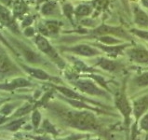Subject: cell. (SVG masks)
I'll use <instances>...</instances> for the list:
<instances>
[{
    "label": "cell",
    "instance_id": "cell-19",
    "mask_svg": "<svg viewBox=\"0 0 148 140\" xmlns=\"http://www.w3.org/2000/svg\"><path fill=\"white\" fill-rule=\"evenodd\" d=\"M88 134H70L66 137H60V138H51L49 137L47 135H36V137H30L33 140H81L85 137H88Z\"/></svg>",
    "mask_w": 148,
    "mask_h": 140
},
{
    "label": "cell",
    "instance_id": "cell-27",
    "mask_svg": "<svg viewBox=\"0 0 148 140\" xmlns=\"http://www.w3.org/2000/svg\"><path fill=\"white\" fill-rule=\"evenodd\" d=\"M14 15L15 16H21L23 15L27 10V7L25 5V3L23 0H16V2L14 3Z\"/></svg>",
    "mask_w": 148,
    "mask_h": 140
},
{
    "label": "cell",
    "instance_id": "cell-34",
    "mask_svg": "<svg viewBox=\"0 0 148 140\" xmlns=\"http://www.w3.org/2000/svg\"><path fill=\"white\" fill-rule=\"evenodd\" d=\"M24 36L25 37H34L36 36V31H35V29H34L33 27L31 26H28L25 28V30H24Z\"/></svg>",
    "mask_w": 148,
    "mask_h": 140
},
{
    "label": "cell",
    "instance_id": "cell-13",
    "mask_svg": "<svg viewBox=\"0 0 148 140\" xmlns=\"http://www.w3.org/2000/svg\"><path fill=\"white\" fill-rule=\"evenodd\" d=\"M96 48H98L99 50H101V52H103L106 53L108 56L116 58L119 55L123 54L124 50H126L128 48V46H130V44H119V45H104L101 43H94L93 44Z\"/></svg>",
    "mask_w": 148,
    "mask_h": 140
},
{
    "label": "cell",
    "instance_id": "cell-9",
    "mask_svg": "<svg viewBox=\"0 0 148 140\" xmlns=\"http://www.w3.org/2000/svg\"><path fill=\"white\" fill-rule=\"evenodd\" d=\"M62 50H64L66 52H70L72 54H75L78 55V56H84V57H95V56H99V55L103 52L101 50L98 48H93L90 45L88 44H77L75 45L73 47H70V48H65Z\"/></svg>",
    "mask_w": 148,
    "mask_h": 140
},
{
    "label": "cell",
    "instance_id": "cell-2",
    "mask_svg": "<svg viewBox=\"0 0 148 140\" xmlns=\"http://www.w3.org/2000/svg\"><path fill=\"white\" fill-rule=\"evenodd\" d=\"M71 84L75 88L82 92L86 93L90 96H96V97H104V98H109L111 95L109 94V92L105 89L98 86L93 79H74L70 80Z\"/></svg>",
    "mask_w": 148,
    "mask_h": 140
},
{
    "label": "cell",
    "instance_id": "cell-24",
    "mask_svg": "<svg viewBox=\"0 0 148 140\" xmlns=\"http://www.w3.org/2000/svg\"><path fill=\"white\" fill-rule=\"evenodd\" d=\"M99 42L101 44H104V45H119L122 43V41L118 39H116L111 35H104V36H100V37H97Z\"/></svg>",
    "mask_w": 148,
    "mask_h": 140
},
{
    "label": "cell",
    "instance_id": "cell-11",
    "mask_svg": "<svg viewBox=\"0 0 148 140\" xmlns=\"http://www.w3.org/2000/svg\"><path fill=\"white\" fill-rule=\"evenodd\" d=\"M94 66H98L109 73H117L124 68V66L119 61L114 60L107 57H99L94 63Z\"/></svg>",
    "mask_w": 148,
    "mask_h": 140
},
{
    "label": "cell",
    "instance_id": "cell-1",
    "mask_svg": "<svg viewBox=\"0 0 148 140\" xmlns=\"http://www.w3.org/2000/svg\"><path fill=\"white\" fill-rule=\"evenodd\" d=\"M49 108L60 123L69 128L91 133L100 132L103 129L95 112L91 110L70 108L60 104H50Z\"/></svg>",
    "mask_w": 148,
    "mask_h": 140
},
{
    "label": "cell",
    "instance_id": "cell-35",
    "mask_svg": "<svg viewBox=\"0 0 148 140\" xmlns=\"http://www.w3.org/2000/svg\"><path fill=\"white\" fill-rule=\"evenodd\" d=\"M33 21H34V18H33V17H30V16L26 17V18H25V19L23 21L22 26H23V27H28V26H30V25L33 23Z\"/></svg>",
    "mask_w": 148,
    "mask_h": 140
},
{
    "label": "cell",
    "instance_id": "cell-31",
    "mask_svg": "<svg viewBox=\"0 0 148 140\" xmlns=\"http://www.w3.org/2000/svg\"><path fill=\"white\" fill-rule=\"evenodd\" d=\"M62 10H63V12H64L65 16L73 22V14H75V10H74L73 6H72L71 4H65V5L63 6Z\"/></svg>",
    "mask_w": 148,
    "mask_h": 140
},
{
    "label": "cell",
    "instance_id": "cell-21",
    "mask_svg": "<svg viewBox=\"0 0 148 140\" xmlns=\"http://www.w3.org/2000/svg\"><path fill=\"white\" fill-rule=\"evenodd\" d=\"M58 12V4L54 1H46L41 8V13L45 16H52Z\"/></svg>",
    "mask_w": 148,
    "mask_h": 140
},
{
    "label": "cell",
    "instance_id": "cell-32",
    "mask_svg": "<svg viewBox=\"0 0 148 140\" xmlns=\"http://www.w3.org/2000/svg\"><path fill=\"white\" fill-rule=\"evenodd\" d=\"M46 26H47L50 35H55L59 32V25L56 22H47Z\"/></svg>",
    "mask_w": 148,
    "mask_h": 140
},
{
    "label": "cell",
    "instance_id": "cell-5",
    "mask_svg": "<svg viewBox=\"0 0 148 140\" xmlns=\"http://www.w3.org/2000/svg\"><path fill=\"white\" fill-rule=\"evenodd\" d=\"M10 40L11 42V44H13L17 50H19L21 55L23 56L26 63H28L31 66H42L45 63V60L43 57L41 56L39 53L36 52L33 49H31L30 47L27 46L26 44L23 43L18 39H15L13 37H10Z\"/></svg>",
    "mask_w": 148,
    "mask_h": 140
},
{
    "label": "cell",
    "instance_id": "cell-28",
    "mask_svg": "<svg viewBox=\"0 0 148 140\" xmlns=\"http://www.w3.org/2000/svg\"><path fill=\"white\" fill-rule=\"evenodd\" d=\"M31 120H32V123L34 128L36 130L39 128V126L42 122V115L39 111L38 108H35L33 110V113H32V116H31Z\"/></svg>",
    "mask_w": 148,
    "mask_h": 140
},
{
    "label": "cell",
    "instance_id": "cell-15",
    "mask_svg": "<svg viewBox=\"0 0 148 140\" xmlns=\"http://www.w3.org/2000/svg\"><path fill=\"white\" fill-rule=\"evenodd\" d=\"M32 83L30 80H28L24 78H15L11 79L10 81L1 83V88L2 91L6 92H12L19 88H25V87H31Z\"/></svg>",
    "mask_w": 148,
    "mask_h": 140
},
{
    "label": "cell",
    "instance_id": "cell-17",
    "mask_svg": "<svg viewBox=\"0 0 148 140\" xmlns=\"http://www.w3.org/2000/svg\"><path fill=\"white\" fill-rule=\"evenodd\" d=\"M69 60H71V62L73 63L74 65V69L77 70L79 73H87V74H91V73H95V72H98L95 68L93 67H90L88 66V65H86L85 63L83 61L79 60L77 58H75V57H72L69 56L68 57Z\"/></svg>",
    "mask_w": 148,
    "mask_h": 140
},
{
    "label": "cell",
    "instance_id": "cell-3",
    "mask_svg": "<svg viewBox=\"0 0 148 140\" xmlns=\"http://www.w3.org/2000/svg\"><path fill=\"white\" fill-rule=\"evenodd\" d=\"M34 41L36 45L37 49H38L42 53L46 54L47 56L51 60L53 63H55L59 66L60 69H64L66 63L64 60L60 56V54L55 50L54 47L49 43V41L46 39L44 36H42L41 34L36 35L34 37Z\"/></svg>",
    "mask_w": 148,
    "mask_h": 140
},
{
    "label": "cell",
    "instance_id": "cell-29",
    "mask_svg": "<svg viewBox=\"0 0 148 140\" xmlns=\"http://www.w3.org/2000/svg\"><path fill=\"white\" fill-rule=\"evenodd\" d=\"M42 130L45 131L46 133L50 134L53 137H57L59 135V132L55 128V126L50 122L49 120H44L43 123H42Z\"/></svg>",
    "mask_w": 148,
    "mask_h": 140
},
{
    "label": "cell",
    "instance_id": "cell-4",
    "mask_svg": "<svg viewBox=\"0 0 148 140\" xmlns=\"http://www.w3.org/2000/svg\"><path fill=\"white\" fill-rule=\"evenodd\" d=\"M115 106L120 115L123 117L124 127L127 130H130L132 125V116L133 113L132 103H130L125 92H120L116 93L115 97Z\"/></svg>",
    "mask_w": 148,
    "mask_h": 140
},
{
    "label": "cell",
    "instance_id": "cell-20",
    "mask_svg": "<svg viewBox=\"0 0 148 140\" xmlns=\"http://www.w3.org/2000/svg\"><path fill=\"white\" fill-rule=\"evenodd\" d=\"M27 117H23V118H19V119H15V120H11L8 121L10 122L5 125H2V129H6L10 132H16L18 131L21 127H22L25 122H26Z\"/></svg>",
    "mask_w": 148,
    "mask_h": 140
},
{
    "label": "cell",
    "instance_id": "cell-22",
    "mask_svg": "<svg viewBox=\"0 0 148 140\" xmlns=\"http://www.w3.org/2000/svg\"><path fill=\"white\" fill-rule=\"evenodd\" d=\"M132 83L136 88H145L148 87V71L143 72L140 75L135 76L132 79Z\"/></svg>",
    "mask_w": 148,
    "mask_h": 140
},
{
    "label": "cell",
    "instance_id": "cell-37",
    "mask_svg": "<svg viewBox=\"0 0 148 140\" xmlns=\"http://www.w3.org/2000/svg\"><path fill=\"white\" fill-rule=\"evenodd\" d=\"M122 3H123L124 7L126 8V10L129 11V6H128V0H121Z\"/></svg>",
    "mask_w": 148,
    "mask_h": 140
},
{
    "label": "cell",
    "instance_id": "cell-18",
    "mask_svg": "<svg viewBox=\"0 0 148 140\" xmlns=\"http://www.w3.org/2000/svg\"><path fill=\"white\" fill-rule=\"evenodd\" d=\"M36 108L34 107V106L30 103H26L23 106H21L19 108H17L15 111L13 112V114L8 117V118H6V120H8V121H11V120H15V119H19V118H23V117H25L29 114L30 112H32L34 109Z\"/></svg>",
    "mask_w": 148,
    "mask_h": 140
},
{
    "label": "cell",
    "instance_id": "cell-8",
    "mask_svg": "<svg viewBox=\"0 0 148 140\" xmlns=\"http://www.w3.org/2000/svg\"><path fill=\"white\" fill-rule=\"evenodd\" d=\"M91 36L93 37H100V36H104V35H114L117 36L119 37H124L127 39H132V37L127 33L123 28L121 27H115V26H110V25L106 24H101L94 30L88 32Z\"/></svg>",
    "mask_w": 148,
    "mask_h": 140
},
{
    "label": "cell",
    "instance_id": "cell-33",
    "mask_svg": "<svg viewBox=\"0 0 148 140\" xmlns=\"http://www.w3.org/2000/svg\"><path fill=\"white\" fill-rule=\"evenodd\" d=\"M132 32L135 36L140 37V39L148 41V31L147 30H143V29H132Z\"/></svg>",
    "mask_w": 148,
    "mask_h": 140
},
{
    "label": "cell",
    "instance_id": "cell-10",
    "mask_svg": "<svg viewBox=\"0 0 148 140\" xmlns=\"http://www.w3.org/2000/svg\"><path fill=\"white\" fill-rule=\"evenodd\" d=\"M55 90H57L59 92L61 93L62 96L67 97V98H70V99H75V100H81V101H85L90 103L91 105H98L99 107H103V108H106L105 106L101 105V103L97 101H93L90 98H87L86 96H84L82 94H80V92H77V91L73 90L69 87H66V86H61V85H55V84H50Z\"/></svg>",
    "mask_w": 148,
    "mask_h": 140
},
{
    "label": "cell",
    "instance_id": "cell-36",
    "mask_svg": "<svg viewBox=\"0 0 148 140\" xmlns=\"http://www.w3.org/2000/svg\"><path fill=\"white\" fill-rule=\"evenodd\" d=\"M81 140H103L101 137H85Z\"/></svg>",
    "mask_w": 148,
    "mask_h": 140
},
{
    "label": "cell",
    "instance_id": "cell-23",
    "mask_svg": "<svg viewBox=\"0 0 148 140\" xmlns=\"http://www.w3.org/2000/svg\"><path fill=\"white\" fill-rule=\"evenodd\" d=\"M92 11H93V8L91 6L88 4H80L75 8V15L77 17H86L90 16Z\"/></svg>",
    "mask_w": 148,
    "mask_h": 140
},
{
    "label": "cell",
    "instance_id": "cell-6",
    "mask_svg": "<svg viewBox=\"0 0 148 140\" xmlns=\"http://www.w3.org/2000/svg\"><path fill=\"white\" fill-rule=\"evenodd\" d=\"M0 60H1V62H0L1 79L22 73V70L13 63L11 58L8 56V53L4 50L3 48H1V57H0Z\"/></svg>",
    "mask_w": 148,
    "mask_h": 140
},
{
    "label": "cell",
    "instance_id": "cell-26",
    "mask_svg": "<svg viewBox=\"0 0 148 140\" xmlns=\"http://www.w3.org/2000/svg\"><path fill=\"white\" fill-rule=\"evenodd\" d=\"M1 23H2V25H7L8 27L10 26L11 23H14L10 11L8 10L7 8H4L3 6L1 7Z\"/></svg>",
    "mask_w": 148,
    "mask_h": 140
},
{
    "label": "cell",
    "instance_id": "cell-16",
    "mask_svg": "<svg viewBox=\"0 0 148 140\" xmlns=\"http://www.w3.org/2000/svg\"><path fill=\"white\" fill-rule=\"evenodd\" d=\"M134 23L140 28H148V14L139 7L133 8Z\"/></svg>",
    "mask_w": 148,
    "mask_h": 140
},
{
    "label": "cell",
    "instance_id": "cell-7",
    "mask_svg": "<svg viewBox=\"0 0 148 140\" xmlns=\"http://www.w3.org/2000/svg\"><path fill=\"white\" fill-rule=\"evenodd\" d=\"M132 117L134 118V123L132 126L139 128V121L148 111V93H145L132 101Z\"/></svg>",
    "mask_w": 148,
    "mask_h": 140
},
{
    "label": "cell",
    "instance_id": "cell-14",
    "mask_svg": "<svg viewBox=\"0 0 148 140\" xmlns=\"http://www.w3.org/2000/svg\"><path fill=\"white\" fill-rule=\"evenodd\" d=\"M21 66H22L23 70L25 72L26 74H28L30 77L38 79V80H43V81H48V80H53L55 78L51 77L49 73H47L45 70L40 69L38 67H33V66H28L21 63Z\"/></svg>",
    "mask_w": 148,
    "mask_h": 140
},
{
    "label": "cell",
    "instance_id": "cell-25",
    "mask_svg": "<svg viewBox=\"0 0 148 140\" xmlns=\"http://www.w3.org/2000/svg\"><path fill=\"white\" fill-rule=\"evenodd\" d=\"M86 76H87V77L90 78V79H93L94 81H95L96 83H98L101 88L105 89V90L108 91V92H111V89H109V87H108V83H107V81L105 80V79L103 77V76L95 75V74H92V73H91V74H88V75H86Z\"/></svg>",
    "mask_w": 148,
    "mask_h": 140
},
{
    "label": "cell",
    "instance_id": "cell-12",
    "mask_svg": "<svg viewBox=\"0 0 148 140\" xmlns=\"http://www.w3.org/2000/svg\"><path fill=\"white\" fill-rule=\"evenodd\" d=\"M126 53L132 62L138 65L148 66V50L143 47H134L127 49Z\"/></svg>",
    "mask_w": 148,
    "mask_h": 140
},
{
    "label": "cell",
    "instance_id": "cell-30",
    "mask_svg": "<svg viewBox=\"0 0 148 140\" xmlns=\"http://www.w3.org/2000/svg\"><path fill=\"white\" fill-rule=\"evenodd\" d=\"M138 127H139V130L148 134V111L140 119L139 123H138Z\"/></svg>",
    "mask_w": 148,
    "mask_h": 140
},
{
    "label": "cell",
    "instance_id": "cell-38",
    "mask_svg": "<svg viewBox=\"0 0 148 140\" xmlns=\"http://www.w3.org/2000/svg\"><path fill=\"white\" fill-rule=\"evenodd\" d=\"M141 2H142V4H143V7L148 8V0H141Z\"/></svg>",
    "mask_w": 148,
    "mask_h": 140
}]
</instances>
